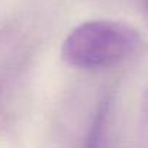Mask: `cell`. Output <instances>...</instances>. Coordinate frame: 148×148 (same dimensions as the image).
Segmentation results:
<instances>
[{
    "label": "cell",
    "mask_w": 148,
    "mask_h": 148,
    "mask_svg": "<svg viewBox=\"0 0 148 148\" xmlns=\"http://www.w3.org/2000/svg\"><path fill=\"white\" fill-rule=\"evenodd\" d=\"M142 48L141 34L119 21H89L74 28L62 42L61 55L73 67L100 70L134 58Z\"/></svg>",
    "instance_id": "obj_1"
},
{
    "label": "cell",
    "mask_w": 148,
    "mask_h": 148,
    "mask_svg": "<svg viewBox=\"0 0 148 148\" xmlns=\"http://www.w3.org/2000/svg\"><path fill=\"white\" fill-rule=\"evenodd\" d=\"M110 112H112V97L103 96L102 100L99 102L95 116L92 119V125H90L87 136H86L84 148H102Z\"/></svg>",
    "instance_id": "obj_2"
}]
</instances>
